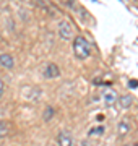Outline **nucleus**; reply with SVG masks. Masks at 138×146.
Listing matches in <instances>:
<instances>
[{
    "instance_id": "1",
    "label": "nucleus",
    "mask_w": 138,
    "mask_h": 146,
    "mask_svg": "<svg viewBox=\"0 0 138 146\" xmlns=\"http://www.w3.org/2000/svg\"><path fill=\"white\" fill-rule=\"evenodd\" d=\"M73 52H75V57L80 58V60L88 58L90 57V54H91L90 42L86 41L83 36H76L73 39Z\"/></svg>"
},
{
    "instance_id": "2",
    "label": "nucleus",
    "mask_w": 138,
    "mask_h": 146,
    "mask_svg": "<svg viewBox=\"0 0 138 146\" xmlns=\"http://www.w3.org/2000/svg\"><path fill=\"white\" fill-rule=\"evenodd\" d=\"M58 36H60V39H64V41L73 39V26H72L70 21L62 20L58 23Z\"/></svg>"
},
{
    "instance_id": "3",
    "label": "nucleus",
    "mask_w": 138,
    "mask_h": 146,
    "mask_svg": "<svg viewBox=\"0 0 138 146\" xmlns=\"http://www.w3.org/2000/svg\"><path fill=\"white\" fill-rule=\"evenodd\" d=\"M57 140H58V146H75L73 138H72V135L68 131H60Z\"/></svg>"
},
{
    "instance_id": "4",
    "label": "nucleus",
    "mask_w": 138,
    "mask_h": 146,
    "mask_svg": "<svg viewBox=\"0 0 138 146\" xmlns=\"http://www.w3.org/2000/svg\"><path fill=\"white\" fill-rule=\"evenodd\" d=\"M58 75H60V70H58V67L55 65V63H49V65H46V68H44V76L46 78H57Z\"/></svg>"
},
{
    "instance_id": "5",
    "label": "nucleus",
    "mask_w": 138,
    "mask_h": 146,
    "mask_svg": "<svg viewBox=\"0 0 138 146\" xmlns=\"http://www.w3.org/2000/svg\"><path fill=\"white\" fill-rule=\"evenodd\" d=\"M115 99H117V93H115V91L107 89V91L102 93V101H104V104H106V106H112L114 102H115Z\"/></svg>"
},
{
    "instance_id": "6",
    "label": "nucleus",
    "mask_w": 138,
    "mask_h": 146,
    "mask_svg": "<svg viewBox=\"0 0 138 146\" xmlns=\"http://www.w3.org/2000/svg\"><path fill=\"white\" fill-rule=\"evenodd\" d=\"M0 65L3 68H13L15 67V60L10 54H0Z\"/></svg>"
},
{
    "instance_id": "7",
    "label": "nucleus",
    "mask_w": 138,
    "mask_h": 146,
    "mask_svg": "<svg viewBox=\"0 0 138 146\" xmlns=\"http://www.w3.org/2000/svg\"><path fill=\"white\" fill-rule=\"evenodd\" d=\"M132 102H133V98L130 96V94H123V96L119 98V104H120L122 109H128V107H132Z\"/></svg>"
},
{
    "instance_id": "8",
    "label": "nucleus",
    "mask_w": 138,
    "mask_h": 146,
    "mask_svg": "<svg viewBox=\"0 0 138 146\" xmlns=\"http://www.w3.org/2000/svg\"><path fill=\"white\" fill-rule=\"evenodd\" d=\"M117 131H119V135H120V136L127 135L128 131H130V123H128L127 119L120 120V123H119V127H117Z\"/></svg>"
},
{
    "instance_id": "9",
    "label": "nucleus",
    "mask_w": 138,
    "mask_h": 146,
    "mask_svg": "<svg viewBox=\"0 0 138 146\" xmlns=\"http://www.w3.org/2000/svg\"><path fill=\"white\" fill-rule=\"evenodd\" d=\"M11 127L8 122H3V120H0V138H3V136H7L8 133H10Z\"/></svg>"
},
{
    "instance_id": "10",
    "label": "nucleus",
    "mask_w": 138,
    "mask_h": 146,
    "mask_svg": "<svg viewBox=\"0 0 138 146\" xmlns=\"http://www.w3.org/2000/svg\"><path fill=\"white\" fill-rule=\"evenodd\" d=\"M88 135L90 136H101L104 135V127H94V128H91L90 131H88Z\"/></svg>"
},
{
    "instance_id": "11",
    "label": "nucleus",
    "mask_w": 138,
    "mask_h": 146,
    "mask_svg": "<svg viewBox=\"0 0 138 146\" xmlns=\"http://www.w3.org/2000/svg\"><path fill=\"white\" fill-rule=\"evenodd\" d=\"M54 117V109L52 107H46V110H44V115H42V119L46 120V122H49V120Z\"/></svg>"
},
{
    "instance_id": "12",
    "label": "nucleus",
    "mask_w": 138,
    "mask_h": 146,
    "mask_svg": "<svg viewBox=\"0 0 138 146\" xmlns=\"http://www.w3.org/2000/svg\"><path fill=\"white\" fill-rule=\"evenodd\" d=\"M138 86V81H130V88H137Z\"/></svg>"
},
{
    "instance_id": "13",
    "label": "nucleus",
    "mask_w": 138,
    "mask_h": 146,
    "mask_svg": "<svg viewBox=\"0 0 138 146\" xmlns=\"http://www.w3.org/2000/svg\"><path fill=\"white\" fill-rule=\"evenodd\" d=\"M2 93H3V81L0 80V96H2Z\"/></svg>"
},
{
    "instance_id": "14",
    "label": "nucleus",
    "mask_w": 138,
    "mask_h": 146,
    "mask_svg": "<svg viewBox=\"0 0 138 146\" xmlns=\"http://www.w3.org/2000/svg\"><path fill=\"white\" fill-rule=\"evenodd\" d=\"M81 146H91V143H88V141H83V143H81Z\"/></svg>"
},
{
    "instance_id": "15",
    "label": "nucleus",
    "mask_w": 138,
    "mask_h": 146,
    "mask_svg": "<svg viewBox=\"0 0 138 146\" xmlns=\"http://www.w3.org/2000/svg\"><path fill=\"white\" fill-rule=\"evenodd\" d=\"M55 146H58V145H55Z\"/></svg>"
},
{
    "instance_id": "16",
    "label": "nucleus",
    "mask_w": 138,
    "mask_h": 146,
    "mask_svg": "<svg viewBox=\"0 0 138 146\" xmlns=\"http://www.w3.org/2000/svg\"><path fill=\"white\" fill-rule=\"evenodd\" d=\"M137 146H138V145H137Z\"/></svg>"
}]
</instances>
